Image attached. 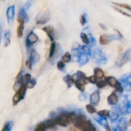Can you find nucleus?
<instances>
[{"label":"nucleus","instance_id":"nucleus-1","mask_svg":"<svg viewBox=\"0 0 131 131\" xmlns=\"http://www.w3.org/2000/svg\"><path fill=\"white\" fill-rule=\"evenodd\" d=\"M79 129L81 131H95V128L89 120H86Z\"/></svg>","mask_w":131,"mask_h":131},{"label":"nucleus","instance_id":"nucleus-2","mask_svg":"<svg viewBox=\"0 0 131 131\" xmlns=\"http://www.w3.org/2000/svg\"><path fill=\"white\" fill-rule=\"evenodd\" d=\"M86 121V120L85 118V116H83V115H79V116H77L75 121H74V126L76 128L80 129L81 127L84 124V123Z\"/></svg>","mask_w":131,"mask_h":131},{"label":"nucleus","instance_id":"nucleus-3","mask_svg":"<svg viewBox=\"0 0 131 131\" xmlns=\"http://www.w3.org/2000/svg\"><path fill=\"white\" fill-rule=\"evenodd\" d=\"M55 121H56V124H58V125H61V126H66L69 124V122H68L66 116H65V114L58 117L55 120Z\"/></svg>","mask_w":131,"mask_h":131},{"label":"nucleus","instance_id":"nucleus-4","mask_svg":"<svg viewBox=\"0 0 131 131\" xmlns=\"http://www.w3.org/2000/svg\"><path fill=\"white\" fill-rule=\"evenodd\" d=\"M107 101H108V102L111 105H114V104H116L118 102V97L115 93H112L110 97H108L107 99Z\"/></svg>","mask_w":131,"mask_h":131},{"label":"nucleus","instance_id":"nucleus-5","mask_svg":"<svg viewBox=\"0 0 131 131\" xmlns=\"http://www.w3.org/2000/svg\"><path fill=\"white\" fill-rule=\"evenodd\" d=\"M106 80L107 83L111 86H116L117 83H118V81L113 77H107L106 78Z\"/></svg>","mask_w":131,"mask_h":131},{"label":"nucleus","instance_id":"nucleus-6","mask_svg":"<svg viewBox=\"0 0 131 131\" xmlns=\"http://www.w3.org/2000/svg\"><path fill=\"white\" fill-rule=\"evenodd\" d=\"M110 41V37L106 35H102L100 37V43L102 45H106Z\"/></svg>","mask_w":131,"mask_h":131},{"label":"nucleus","instance_id":"nucleus-7","mask_svg":"<svg viewBox=\"0 0 131 131\" xmlns=\"http://www.w3.org/2000/svg\"><path fill=\"white\" fill-rule=\"evenodd\" d=\"M37 40H38V37L36 35H35L34 33H31L29 35V36L28 37V39H27V42H29L30 43H34V42H37Z\"/></svg>","mask_w":131,"mask_h":131},{"label":"nucleus","instance_id":"nucleus-8","mask_svg":"<svg viewBox=\"0 0 131 131\" xmlns=\"http://www.w3.org/2000/svg\"><path fill=\"white\" fill-rule=\"evenodd\" d=\"M43 30H44L45 32L47 33V34L48 35L49 37L52 40V37H53V29L51 28V26H47V27H45V28H43Z\"/></svg>","mask_w":131,"mask_h":131},{"label":"nucleus","instance_id":"nucleus-9","mask_svg":"<svg viewBox=\"0 0 131 131\" xmlns=\"http://www.w3.org/2000/svg\"><path fill=\"white\" fill-rule=\"evenodd\" d=\"M65 116H66L67 118L68 122H69V123H72V122L74 123V121H75V118H76L77 117L74 113H71L65 114Z\"/></svg>","mask_w":131,"mask_h":131},{"label":"nucleus","instance_id":"nucleus-10","mask_svg":"<svg viewBox=\"0 0 131 131\" xmlns=\"http://www.w3.org/2000/svg\"><path fill=\"white\" fill-rule=\"evenodd\" d=\"M44 123L46 125V127L49 128V129L53 127L56 124V121H55V120H53V119H51V120H47V121L45 122Z\"/></svg>","mask_w":131,"mask_h":131},{"label":"nucleus","instance_id":"nucleus-11","mask_svg":"<svg viewBox=\"0 0 131 131\" xmlns=\"http://www.w3.org/2000/svg\"><path fill=\"white\" fill-rule=\"evenodd\" d=\"M46 129H47V127H46V124L44 122H42L37 125V127L35 129V131H45Z\"/></svg>","mask_w":131,"mask_h":131},{"label":"nucleus","instance_id":"nucleus-12","mask_svg":"<svg viewBox=\"0 0 131 131\" xmlns=\"http://www.w3.org/2000/svg\"><path fill=\"white\" fill-rule=\"evenodd\" d=\"M99 101V95L98 93H94L91 96V102L93 104H97Z\"/></svg>","mask_w":131,"mask_h":131},{"label":"nucleus","instance_id":"nucleus-13","mask_svg":"<svg viewBox=\"0 0 131 131\" xmlns=\"http://www.w3.org/2000/svg\"><path fill=\"white\" fill-rule=\"evenodd\" d=\"M14 15V6H11V7L9 8L7 10V17L8 19L10 20V19H13Z\"/></svg>","mask_w":131,"mask_h":131},{"label":"nucleus","instance_id":"nucleus-14","mask_svg":"<svg viewBox=\"0 0 131 131\" xmlns=\"http://www.w3.org/2000/svg\"><path fill=\"white\" fill-rule=\"evenodd\" d=\"M95 77L98 79H102L104 77V72L101 69H96L95 70Z\"/></svg>","mask_w":131,"mask_h":131},{"label":"nucleus","instance_id":"nucleus-15","mask_svg":"<svg viewBox=\"0 0 131 131\" xmlns=\"http://www.w3.org/2000/svg\"><path fill=\"white\" fill-rule=\"evenodd\" d=\"M22 99H23V97H22V96L20 95V93H19V92H17V93L15 94V95L14 96V97H13V102H14V104H17L18 102Z\"/></svg>","mask_w":131,"mask_h":131},{"label":"nucleus","instance_id":"nucleus-16","mask_svg":"<svg viewBox=\"0 0 131 131\" xmlns=\"http://www.w3.org/2000/svg\"><path fill=\"white\" fill-rule=\"evenodd\" d=\"M23 29H24V26L23 24H20L17 28V36L19 38L22 37L23 35Z\"/></svg>","mask_w":131,"mask_h":131},{"label":"nucleus","instance_id":"nucleus-17","mask_svg":"<svg viewBox=\"0 0 131 131\" xmlns=\"http://www.w3.org/2000/svg\"><path fill=\"white\" fill-rule=\"evenodd\" d=\"M55 48H56V44H55L54 43H51V47H50V50H49V56L50 58L52 57V56H53L55 51Z\"/></svg>","mask_w":131,"mask_h":131},{"label":"nucleus","instance_id":"nucleus-18","mask_svg":"<svg viewBox=\"0 0 131 131\" xmlns=\"http://www.w3.org/2000/svg\"><path fill=\"white\" fill-rule=\"evenodd\" d=\"M70 59H71V56H70V54L69 52H67L65 55H63L62 57V61L63 62L67 63L69 61H70Z\"/></svg>","mask_w":131,"mask_h":131},{"label":"nucleus","instance_id":"nucleus-19","mask_svg":"<svg viewBox=\"0 0 131 131\" xmlns=\"http://www.w3.org/2000/svg\"><path fill=\"white\" fill-rule=\"evenodd\" d=\"M86 110L90 113L92 114V113H94L96 112V110L92 104H88L86 106Z\"/></svg>","mask_w":131,"mask_h":131},{"label":"nucleus","instance_id":"nucleus-20","mask_svg":"<svg viewBox=\"0 0 131 131\" xmlns=\"http://www.w3.org/2000/svg\"><path fill=\"white\" fill-rule=\"evenodd\" d=\"M75 86H76L77 88L79 90L82 91V92H83V91L84 90V85H83V83H80V82H79V81L75 82Z\"/></svg>","mask_w":131,"mask_h":131},{"label":"nucleus","instance_id":"nucleus-21","mask_svg":"<svg viewBox=\"0 0 131 131\" xmlns=\"http://www.w3.org/2000/svg\"><path fill=\"white\" fill-rule=\"evenodd\" d=\"M81 37L82 40H83V42H84V43H86V44H88V43H89V40H88V37H87V35L86 34H84V33H81Z\"/></svg>","mask_w":131,"mask_h":131},{"label":"nucleus","instance_id":"nucleus-22","mask_svg":"<svg viewBox=\"0 0 131 131\" xmlns=\"http://www.w3.org/2000/svg\"><path fill=\"white\" fill-rule=\"evenodd\" d=\"M120 129L122 131H125L127 129V123L125 120H122V122H120Z\"/></svg>","mask_w":131,"mask_h":131},{"label":"nucleus","instance_id":"nucleus-23","mask_svg":"<svg viewBox=\"0 0 131 131\" xmlns=\"http://www.w3.org/2000/svg\"><path fill=\"white\" fill-rule=\"evenodd\" d=\"M106 83L104 81H99L97 82V86L99 87V88H104V87L106 86Z\"/></svg>","mask_w":131,"mask_h":131},{"label":"nucleus","instance_id":"nucleus-24","mask_svg":"<svg viewBox=\"0 0 131 131\" xmlns=\"http://www.w3.org/2000/svg\"><path fill=\"white\" fill-rule=\"evenodd\" d=\"M114 3V4H115V5H118V6H121V7L125 8L128 9V10H131V6H129V5H125V4L117 3Z\"/></svg>","mask_w":131,"mask_h":131},{"label":"nucleus","instance_id":"nucleus-25","mask_svg":"<svg viewBox=\"0 0 131 131\" xmlns=\"http://www.w3.org/2000/svg\"><path fill=\"white\" fill-rule=\"evenodd\" d=\"M21 86H22V84H20L19 82H17V83L14 84V90L16 92V93L17 92H19V90H20V88H21Z\"/></svg>","mask_w":131,"mask_h":131},{"label":"nucleus","instance_id":"nucleus-26","mask_svg":"<svg viewBox=\"0 0 131 131\" xmlns=\"http://www.w3.org/2000/svg\"><path fill=\"white\" fill-rule=\"evenodd\" d=\"M99 114L100 115H101V116L106 117V116H107L109 115V111H107V110H103V111H99Z\"/></svg>","mask_w":131,"mask_h":131},{"label":"nucleus","instance_id":"nucleus-27","mask_svg":"<svg viewBox=\"0 0 131 131\" xmlns=\"http://www.w3.org/2000/svg\"><path fill=\"white\" fill-rule=\"evenodd\" d=\"M9 129H10V122H7L4 125L1 131H9Z\"/></svg>","mask_w":131,"mask_h":131},{"label":"nucleus","instance_id":"nucleus-28","mask_svg":"<svg viewBox=\"0 0 131 131\" xmlns=\"http://www.w3.org/2000/svg\"><path fill=\"white\" fill-rule=\"evenodd\" d=\"M114 8H115V10H116V11L119 12H120V13H121V14H123V15H125V16H128V17H131V15H130V14H127V13L125 12H124V11H122V10H120V9H119V8H116V7H114Z\"/></svg>","mask_w":131,"mask_h":131},{"label":"nucleus","instance_id":"nucleus-29","mask_svg":"<svg viewBox=\"0 0 131 131\" xmlns=\"http://www.w3.org/2000/svg\"><path fill=\"white\" fill-rule=\"evenodd\" d=\"M115 88H116V90L118 91V92H123V88L122 87L121 84H120L119 83H117V84L116 85Z\"/></svg>","mask_w":131,"mask_h":131},{"label":"nucleus","instance_id":"nucleus-30","mask_svg":"<svg viewBox=\"0 0 131 131\" xmlns=\"http://www.w3.org/2000/svg\"><path fill=\"white\" fill-rule=\"evenodd\" d=\"M89 81L92 83H95L97 82V78L95 77V75H93V76H90L89 78Z\"/></svg>","mask_w":131,"mask_h":131},{"label":"nucleus","instance_id":"nucleus-31","mask_svg":"<svg viewBox=\"0 0 131 131\" xmlns=\"http://www.w3.org/2000/svg\"><path fill=\"white\" fill-rule=\"evenodd\" d=\"M57 66H58V68L60 70H61V69L65 67V65H64V63L63 61H59V62L58 63Z\"/></svg>","mask_w":131,"mask_h":131},{"label":"nucleus","instance_id":"nucleus-32","mask_svg":"<svg viewBox=\"0 0 131 131\" xmlns=\"http://www.w3.org/2000/svg\"><path fill=\"white\" fill-rule=\"evenodd\" d=\"M80 23H81V24H83V25H84V24H85L86 19H85V17H84V15H82L81 16Z\"/></svg>","mask_w":131,"mask_h":131},{"label":"nucleus","instance_id":"nucleus-33","mask_svg":"<svg viewBox=\"0 0 131 131\" xmlns=\"http://www.w3.org/2000/svg\"><path fill=\"white\" fill-rule=\"evenodd\" d=\"M24 80L26 81H30V79H31V75H29V74H26L24 76Z\"/></svg>","mask_w":131,"mask_h":131},{"label":"nucleus","instance_id":"nucleus-34","mask_svg":"<svg viewBox=\"0 0 131 131\" xmlns=\"http://www.w3.org/2000/svg\"><path fill=\"white\" fill-rule=\"evenodd\" d=\"M35 84V82H33V83H31V82H30V83H29V84L27 85V86L28 87V88H33V86H34Z\"/></svg>","mask_w":131,"mask_h":131},{"label":"nucleus","instance_id":"nucleus-35","mask_svg":"<svg viewBox=\"0 0 131 131\" xmlns=\"http://www.w3.org/2000/svg\"><path fill=\"white\" fill-rule=\"evenodd\" d=\"M26 65L27 66V67L28 68V69H30L31 67H30V63H29V61H26Z\"/></svg>","mask_w":131,"mask_h":131},{"label":"nucleus","instance_id":"nucleus-36","mask_svg":"<svg viewBox=\"0 0 131 131\" xmlns=\"http://www.w3.org/2000/svg\"><path fill=\"white\" fill-rule=\"evenodd\" d=\"M122 49H123L122 47L121 46H119V47H118V51H119V52H121V51H122Z\"/></svg>","mask_w":131,"mask_h":131},{"label":"nucleus","instance_id":"nucleus-37","mask_svg":"<svg viewBox=\"0 0 131 131\" xmlns=\"http://www.w3.org/2000/svg\"><path fill=\"white\" fill-rule=\"evenodd\" d=\"M129 125H131V117H130V120H129Z\"/></svg>","mask_w":131,"mask_h":131}]
</instances>
